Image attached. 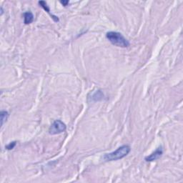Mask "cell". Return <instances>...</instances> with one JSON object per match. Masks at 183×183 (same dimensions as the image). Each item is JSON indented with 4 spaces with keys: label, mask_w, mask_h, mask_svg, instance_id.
I'll list each match as a JSON object with an SVG mask.
<instances>
[{
    "label": "cell",
    "mask_w": 183,
    "mask_h": 183,
    "mask_svg": "<svg viewBox=\"0 0 183 183\" xmlns=\"http://www.w3.org/2000/svg\"><path fill=\"white\" fill-rule=\"evenodd\" d=\"M131 151V148L129 145H122L119 147L117 150L112 153L105 154L103 158L105 161H116V160H121L126 157Z\"/></svg>",
    "instance_id": "1"
},
{
    "label": "cell",
    "mask_w": 183,
    "mask_h": 183,
    "mask_svg": "<svg viewBox=\"0 0 183 183\" xmlns=\"http://www.w3.org/2000/svg\"><path fill=\"white\" fill-rule=\"evenodd\" d=\"M106 37L113 45L125 48L129 46V41L122 34L117 32H109L106 34Z\"/></svg>",
    "instance_id": "2"
},
{
    "label": "cell",
    "mask_w": 183,
    "mask_h": 183,
    "mask_svg": "<svg viewBox=\"0 0 183 183\" xmlns=\"http://www.w3.org/2000/svg\"><path fill=\"white\" fill-rule=\"evenodd\" d=\"M67 129L66 124L61 120H55L52 123L49 129V133L52 135L60 134L61 132H65Z\"/></svg>",
    "instance_id": "3"
},
{
    "label": "cell",
    "mask_w": 183,
    "mask_h": 183,
    "mask_svg": "<svg viewBox=\"0 0 183 183\" xmlns=\"http://www.w3.org/2000/svg\"><path fill=\"white\" fill-rule=\"evenodd\" d=\"M162 154H163V150H162V147H160V148H157L155 152H153V153L150 154V155L145 157V160L146 162L155 161V160H158V159L162 156Z\"/></svg>",
    "instance_id": "4"
},
{
    "label": "cell",
    "mask_w": 183,
    "mask_h": 183,
    "mask_svg": "<svg viewBox=\"0 0 183 183\" xmlns=\"http://www.w3.org/2000/svg\"><path fill=\"white\" fill-rule=\"evenodd\" d=\"M34 21V15L31 12L24 13V22L25 25H30Z\"/></svg>",
    "instance_id": "5"
},
{
    "label": "cell",
    "mask_w": 183,
    "mask_h": 183,
    "mask_svg": "<svg viewBox=\"0 0 183 183\" xmlns=\"http://www.w3.org/2000/svg\"><path fill=\"white\" fill-rule=\"evenodd\" d=\"M0 117H1V126H3L4 123L7 122L9 117V113L7 111H1L0 113Z\"/></svg>",
    "instance_id": "6"
},
{
    "label": "cell",
    "mask_w": 183,
    "mask_h": 183,
    "mask_svg": "<svg viewBox=\"0 0 183 183\" xmlns=\"http://www.w3.org/2000/svg\"><path fill=\"white\" fill-rule=\"evenodd\" d=\"M39 4L40 5V6L42 7L43 8V9L45 10V11L47 12V13L51 15L50 10H49V8L48 7V6H47V2H46V1H39ZM51 17H52V15H51Z\"/></svg>",
    "instance_id": "7"
},
{
    "label": "cell",
    "mask_w": 183,
    "mask_h": 183,
    "mask_svg": "<svg viewBox=\"0 0 183 183\" xmlns=\"http://www.w3.org/2000/svg\"><path fill=\"white\" fill-rule=\"evenodd\" d=\"M16 145H17L16 142H10L9 145H7V146L5 147V148H6L7 150H11L14 149V148L16 146Z\"/></svg>",
    "instance_id": "8"
},
{
    "label": "cell",
    "mask_w": 183,
    "mask_h": 183,
    "mask_svg": "<svg viewBox=\"0 0 183 183\" xmlns=\"http://www.w3.org/2000/svg\"><path fill=\"white\" fill-rule=\"evenodd\" d=\"M60 3L63 4V6L66 7V6H67L68 4H69V1H61Z\"/></svg>",
    "instance_id": "9"
}]
</instances>
